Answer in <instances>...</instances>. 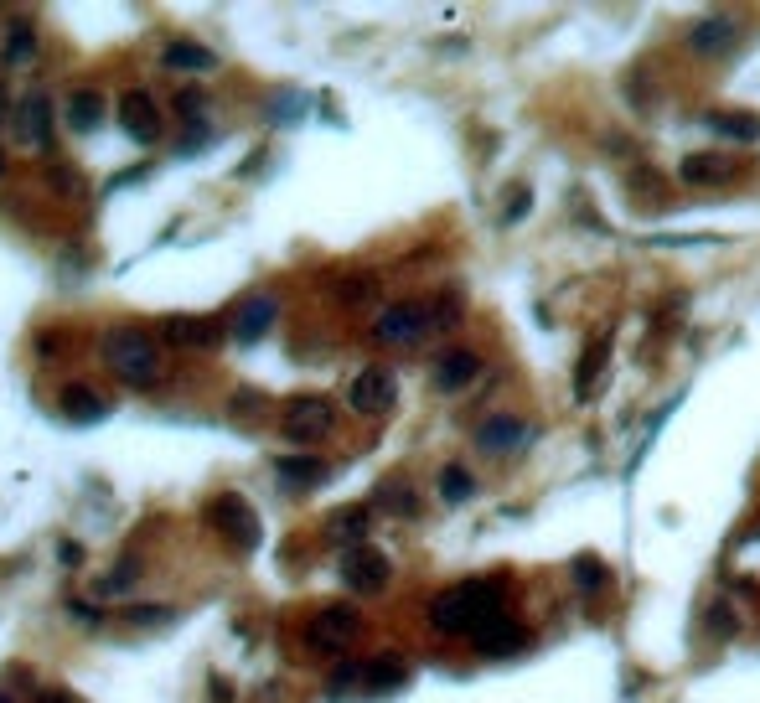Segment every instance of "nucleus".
<instances>
[{"label":"nucleus","mask_w":760,"mask_h":703,"mask_svg":"<svg viewBox=\"0 0 760 703\" xmlns=\"http://www.w3.org/2000/svg\"><path fill=\"white\" fill-rule=\"evenodd\" d=\"M569 574H574V585H580V590H605V585H611V574H605V564L595 554H580L569 564Z\"/></svg>","instance_id":"obj_29"},{"label":"nucleus","mask_w":760,"mask_h":703,"mask_svg":"<svg viewBox=\"0 0 760 703\" xmlns=\"http://www.w3.org/2000/svg\"><path fill=\"white\" fill-rule=\"evenodd\" d=\"M212 703H233V693H228L223 678H212Z\"/></svg>","instance_id":"obj_42"},{"label":"nucleus","mask_w":760,"mask_h":703,"mask_svg":"<svg viewBox=\"0 0 760 703\" xmlns=\"http://www.w3.org/2000/svg\"><path fill=\"white\" fill-rule=\"evenodd\" d=\"M57 559H63V564H68V569H73V564H78V559H83V548H78V543H63V548H57Z\"/></svg>","instance_id":"obj_41"},{"label":"nucleus","mask_w":760,"mask_h":703,"mask_svg":"<svg viewBox=\"0 0 760 703\" xmlns=\"http://www.w3.org/2000/svg\"><path fill=\"white\" fill-rule=\"evenodd\" d=\"M0 703H11V698H0Z\"/></svg>","instance_id":"obj_44"},{"label":"nucleus","mask_w":760,"mask_h":703,"mask_svg":"<svg viewBox=\"0 0 760 703\" xmlns=\"http://www.w3.org/2000/svg\"><path fill=\"white\" fill-rule=\"evenodd\" d=\"M16 135L32 140L37 150L52 145V109H47V99H21L16 104Z\"/></svg>","instance_id":"obj_20"},{"label":"nucleus","mask_w":760,"mask_h":703,"mask_svg":"<svg viewBox=\"0 0 760 703\" xmlns=\"http://www.w3.org/2000/svg\"><path fill=\"white\" fill-rule=\"evenodd\" d=\"M704 130L709 135H719V140H729V145H755L760 140V119L755 114H704Z\"/></svg>","instance_id":"obj_21"},{"label":"nucleus","mask_w":760,"mask_h":703,"mask_svg":"<svg viewBox=\"0 0 760 703\" xmlns=\"http://www.w3.org/2000/svg\"><path fill=\"white\" fill-rule=\"evenodd\" d=\"M373 295H378L373 274H347V280H337V300H342V305H368Z\"/></svg>","instance_id":"obj_30"},{"label":"nucleus","mask_w":760,"mask_h":703,"mask_svg":"<svg viewBox=\"0 0 760 703\" xmlns=\"http://www.w3.org/2000/svg\"><path fill=\"white\" fill-rule=\"evenodd\" d=\"M275 316H280V300L275 295H249V300H238V311H233V321H228V331H233V342L238 347H254L259 336L275 326Z\"/></svg>","instance_id":"obj_11"},{"label":"nucleus","mask_w":760,"mask_h":703,"mask_svg":"<svg viewBox=\"0 0 760 703\" xmlns=\"http://www.w3.org/2000/svg\"><path fill=\"white\" fill-rule=\"evenodd\" d=\"M135 579H140V559H125V564H119V569L104 579V590H109V595H114V590H130Z\"/></svg>","instance_id":"obj_36"},{"label":"nucleus","mask_w":760,"mask_h":703,"mask_svg":"<svg viewBox=\"0 0 760 703\" xmlns=\"http://www.w3.org/2000/svg\"><path fill=\"white\" fill-rule=\"evenodd\" d=\"M476 373H481V357H476L471 347H445V352L435 357V368H430V383H435L440 393H461V388L476 383Z\"/></svg>","instance_id":"obj_12"},{"label":"nucleus","mask_w":760,"mask_h":703,"mask_svg":"<svg viewBox=\"0 0 760 703\" xmlns=\"http://www.w3.org/2000/svg\"><path fill=\"white\" fill-rule=\"evenodd\" d=\"M228 414H233V419H243V424L259 419V414H264V393H259V388H238V393H233V404H228Z\"/></svg>","instance_id":"obj_32"},{"label":"nucleus","mask_w":760,"mask_h":703,"mask_svg":"<svg viewBox=\"0 0 760 703\" xmlns=\"http://www.w3.org/2000/svg\"><path fill=\"white\" fill-rule=\"evenodd\" d=\"M362 683L373 693H393V688L409 683V667L399 657H373V662H362Z\"/></svg>","instance_id":"obj_23"},{"label":"nucleus","mask_w":760,"mask_h":703,"mask_svg":"<svg viewBox=\"0 0 760 703\" xmlns=\"http://www.w3.org/2000/svg\"><path fill=\"white\" fill-rule=\"evenodd\" d=\"M704 626L714 631V636H735L740 631V616H735V610H729V600H714V610H709V616H704Z\"/></svg>","instance_id":"obj_33"},{"label":"nucleus","mask_w":760,"mask_h":703,"mask_svg":"<svg viewBox=\"0 0 760 703\" xmlns=\"http://www.w3.org/2000/svg\"><path fill=\"white\" fill-rule=\"evenodd\" d=\"M68 125H73L78 135L99 130V125H104V94H94V88H78V94L68 99Z\"/></svg>","instance_id":"obj_24"},{"label":"nucleus","mask_w":760,"mask_h":703,"mask_svg":"<svg viewBox=\"0 0 760 703\" xmlns=\"http://www.w3.org/2000/svg\"><path fill=\"white\" fill-rule=\"evenodd\" d=\"M424 331H435V316H430V305H419V300L383 305L373 316V342H383V347H414Z\"/></svg>","instance_id":"obj_5"},{"label":"nucleus","mask_w":760,"mask_h":703,"mask_svg":"<svg viewBox=\"0 0 760 703\" xmlns=\"http://www.w3.org/2000/svg\"><path fill=\"white\" fill-rule=\"evenodd\" d=\"M32 703H73V693H63V688H37Z\"/></svg>","instance_id":"obj_40"},{"label":"nucleus","mask_w":760,"mask_h":703,"mask_svg":"<svg viewBox=\"0 0 760 703\" xmlns=\"http://www.w3.org/2000/svg\"><path fill=\"white\" fill-rule=\"evenodd\" d=\"M32 52H37V26L32 21H11L6 26V63L26 68V63H32Z\"/></svg>","instance_id":"obj_26"},{"label":"nucleus","mask_w":760,"mask_h":703,"mask_svg":"<svg viewBox=\"0 0 760 703\" xmlns=\"http://www.w3.org/2000/svg\"><path fill=\"white\" fill-rule=\"evenodd\" d=\"M161 336L171 347H218L223 342V321L218 316H166L161 321Z\"/></svg>","instance_id":"obj_13"},{"label":"nucleus","mask_w":760,"mask_h":703,"mask_svg":"<svg viewBox=\"0 0 760 703\" xmlns=\"http://www.w3.org/2000/svg\"><path fill=\"white\" fill-rule=\"evenodd\" d=\"M0 171H6V156H0Z\"/></svg>","instance_id":"obj_43"},{"label":"nucleus","mask_w":760,"mask_h":703,"mask_svg":"<svg viewBox=\"0 0 760 703\" xmlns=\"http://www.w3.org/2000/svg\"><path fill=\"white\" fill-rule=\"evenodd\" d=\"M528 207H533V197H528V187H518V197H512V202L502 207V223H523V218H528Z\"/></svg>","instance_id":"obj_38"},{"label":"nucleus","mask_w":760,"mask_h":703,"mask_svg":"<svg viewBox=\"0 0 760 703\" xmlns=\"http://www.w3.org/2000/svg\"><path fill=\"white\" fill-rule=\"evenodd\" d=\"M735 42H740V21L729 16V11H714V16H704V21H698L693 32H688V47H693L698 57H724V52L735 47Z\"/></svg>","instance_id":"obj_14"},{"label":"nucleus","mask_w":760,"mask_h":703,"mask_svg":"<svg viewBox=\"0 0 760 703\" xmlns=\"http://www.w3.org/2000/svg\"><path fill=\"white\" fill-rule=\"evenodd\" d=\"M57 399H63V419L68 424H104L109 419V399L99 388H88V383H68Z\"/></svg>","instance_id":"obj_16"},{"label":"nucleus","mask_w":760,"mask_h":703,"mask_svg":"<svg viewBox=\"0 0 760 703\" xmlns=\"http://www.w3.org/2000/svg\"><path fill=\"white\" fill-rule=\"evenodd\" d=\"M528 631L518 626V621H507V616H497L492 626H481L476 636H471V647L481 652V657H518L523 647H528Z\"/></svg>","instance_id":"obj_15"},{"label":"nucleus","mask_w":760,"mask_h":703,"mask_svg":"<svg viewBox=\"0 0 760 703\" xmlns=\"http://www.w3.org/2000/svg\"><path fill=\"white\" fill-rule=\"evenodd\" d=\"M611 342H616V326H605V331H600V342H595V352H585L580 373H574V399H590V383L600 378V368H605V352H611Z\"/></svg>","instance_id":"obj_25"},{"label":"nucleus","mask_w":760,"mask_h":703,"mask_svg":"<svg viewBox=\"0 0 760 703\" xmlns=\"http://www.w3.org/2000/svg\"><path fill=\"white\" fill-rule=\"evenodd\" d=\"M528 440H533V430H528L518 414H492V419L476 424V450L492 455V461H502V455H518Z\"/></svg>","instance_id":"obj_9"},{"label":"nucleus","mask_w":760,"mask_h":703,"mask_svg":"<svg viewBox=\"0 0 760 703\" xmlns=\"http://www.w3.org/2000/svg\"><path fill=\"white\" fill-rule=\"evenodd\" d=\"M502 600H507L502 579H461V585H450L430 600V626L445 636H476L481 626L507 616Z\"/></svg>","instance_id":"obj_1"},{"label":"nucleus","mask_w":760,"mask_h":703,"mask_svg":"<svg viewBox=\"0 0 760 703\" xmlns=\"http://www.w3.org/2000/svg\"><path fill=\"white\" fill-rule=\"evenodd\" d=\"M207 523L218 528L233 548H259V512L249 507V497H238V492H223V497H212L207 502Z\"/></svg>","instance_id":"obj_6"},{"label":"nucleus","mask_w":760,"mask_h":703,"mask_svg":"<svg viewBox=\"0 0 760 703\" xmlns=\"http://www.w3.org/2000/svg\"><path fill=\"white\" fill-rule=\"evenodd\" d=\"M368 528H373V507H362V502L337 507V512L326 517V538H337V543H347V548L368 543Z\"/></svg>","instance_id":"obj_17"},{"label":"nucleus","mask_w":760,"mask_h":703,"mask_svg":"<svg viewBox=\"0 0 760 703\" xmlns=\"http://www.w3.org/2000/svg\"><path fill=\"white\" fill-rule=\"evenodd\" d=\"M161 68H171V73H212L218 57H212L207 47H197V42H166Z\"/></svg>","instance_id":"obj_22"},{"label":"nucleus","mask_w":760,"mask_h":703,"mask_svg":"<svg viewBox=\"0 0 760 703\" xmlns=\"http://www.w3.org/2000/svg\"><path fill=\"white\" fill-rule=\"evenodd\" d=\"M119 616H125L130 626H171L176 610H171V605H125Z\"/></svg>","instance_id":"obj_31"},{"label":"nucleus","mask_w":760,"mask_h":703,"mask_svg":"<svg viewBox=\"0 0 760 703\" xmlns=\"http://www.w3.org/2000/svg\"><path fill=\"white\" fill-rule=\"evenodd\" d=\"M388 574H393L388 554H378V548H368V543L342 554V579H347V590H357V595H378L388 585Z\"/></svg>","instance_id":"obj_10"},{"label":"nucleus","mask_w":760,"mask_h":703,"mask_svg":"<svg viewBox=\"0 0 760 703\" xmlns=\"http://www.w3.org/2000/svg\"><path fill=\"white\" fill-rule=\"evenodd\" d=\"M357 631H362L357 605H321L311 616V626H306V647L316 657H337V652H347L357 641Z\"/></svg>","instance_id":"obj_3"},{"label":"nucleus","mask_w":760,"mask_h":703,"mask_svg":"<svg viewBox=\"0 0 760 703\" xmlns=\"http://www.w3.org/2000/svg\"><path fill=\"white\" fill-rule=\"evenodd\" d=\"M275 476L290 486V492H311V486H321V481L331 476V466L321 461V455H280Z\"/></svg>","instance_id":"obj_18"},{"label":"nucleus","mask_w":760,"mask_h":703,"mask_svg":"<svg viewBox=\"0 0 760 703\" xmlns=\"http://www.w3.org/2000/svg\"><path fill=\"white\" fill-rule=\"evenodd\" d=\"M471 497H476V476H471L466 466H445V471H440V502L461 507V502H471Z\"/></svg>","instance_id":"obj_27"},{"label":"nucleus","mask_w":760,"mask_h":703,"mask_svg":"<svg viewBox=\"0 0 760 703\" xmlns=\"http://www.w3.org/2000/svg\"><path fill=\"white\" fill-rule=\"evenodd\" d=\"M678 176L688 181V187H719V181H735L740 166L729 161V156H688L678 166Z\"/></svg>","instance_id":"obj_19"},{"label":"nucleus","mask_w":760,"mask_h":703,"mask_svg":"<svg viewBox=\"0 0 760 703\" xmlns=\"http://www.w3.org/2000/svg\"><path fill=\"white\" fill-rule=\"evenodd\" d=\"M393 399H399V378H393L388 368H362V373L347 383V409L362 414V419L388 414Z\"/></svg>","instance_id":"obj_7"},{"label":"nucleus","mask_w":760,"mask_h":703,"mask_svg":"<svg viewBox=\"0 0 760 703\" xmlns=\"http://www.w3.org/2000/svg\"><path fill=\"white\" fill-rule=\"evenodd\" d=\"M331 424H337V409H331L326 393H295V399L285 404V414H280V430H285V440H295V445L326 440Z\"/></svg>","instance_id":"obj_4"},{"label":"nucleus","mask_w":760,"mask_h":703,"mask_svg":"<svg viewBox=\"0 0 760 703\" xmlns=\"http://www.w3.org/2000/svg\"><path fill=\"white\" fill-rule=\"evenodd\" d=\"M99 362L130 388H150L161 378V347L145 326H109L99 336Z\"/></svg>","instance_id":"obj_2"},{"label":"nucleus","mask_w":760,"mask_h":703,"mask_svg":"<svg viewBox=\"0 0 760 703\" xmlns=\"http://www.w3.org/2000/svg\"><path fill=\"white\" fill-rule=\"evenodd\" d=\"M47 181H52V192H57V197H73V202L83 197V176H78L73 166H52V176H47Z\"/></svg>","instance_id":"obj_34"},{"label":"nucleus","mask_w":760,"mask_h":703,"mask_svg":"<svg viewBox=\"0 0 760 703\" xmlns=\"http://www.w3.org/2000/svg\"><path fill=\"white\" fill-rule=\"evenodd\" d=\"M383 512H393V517H414V492H409V481H399V476H388L383 486H378V497H373Z\"/></svg>","instance_id":"obj_28"},{"label":"nucleus","mask_w":760,"mask_h":703,"mask_svg":"<svg viewBox=\"0 0 760 703\" xmlns=\"http://www.w3.org/2000/svg\"><path fill=\"white\" fill-rule=\"evenodd\" d=\"M430 316H435V326H440V331H450L455 321H461V300H455V295H445L440 305H430Z\"/></svg>","instance_id":"obj_37"},{"label":"nucleus","mask_w":760,"mask_h":703,"mask_svg":"<svg viewBox=\"0 0 760 703\" xmlns=\"http://www.w3.org/2000/svg\"><path fill=\"white\" fill-rule=\"evenodd\" d=\"M114 119H119V130H125L135 145H156V135H161V114H156V99H150L145 88H130V94H119V104H114Z\"/></svg>","instance_id":"obj_8"},{"label":"nucleus","mask_w":760,"mask_h":703,"mask_svg":"<svg viewBox=\"0 0 760 703\" xmlns=\"http://www.w3.org/2000/svg\"><path fill=\"white\" fill-rule=\"evenodd\" d=\"M357 683H362V667H357V662H347V667H337V672H331L326 693H331V698H347V693H352Z\"/></svg>","instance_id":"obj_35"},{"label":"nucleus","mask_w":760,"mask_h":703,"mask_svg":"<svg viewBox=\"0 0 760 703\" xmlns=\"http://www.w3.org/2000/svg\"><path fill=\"white\" fill-rule=\"evenodd\" d=\"M176 109H181V119H197V114H202V94H181Z\"/></svg>","instance_id":"obj_39"}]
</instances>
